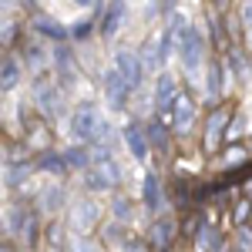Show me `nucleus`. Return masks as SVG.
<instances>
[{
  "label": "nucleus",
  "mask_w": 252,
  "mask_h": 252,
  "mask_svg": "<svg viewBox=\"0 0 252 252\" xmlns=\"http://www.w3.org/2000/svg\"><path fill=\"white\" fill-rule=\"evenodd\" d=\"M71 135L78 138V141H88V145H108L111 128L104 125L101 108H97L94 101H81L78 108H74V115H71Z\"/></svg>",
  "instance_id": "1"
},
{
  "label": "nucleus",
  "mask_w": 252,
  "mask_h": 252,
  "mask_svg": "<svg viewBox=\"0 0 252 252\" xmlns=\"http://www.w3.org/2000/svg\"><path fill=\"white\" fill-rule=\"evenodd\" d=\"M172 47L182 54V67H185L189 74H198V67H202V61H205V37H202V31H198V27H189Z\"/></svg>",
  "instance_id": "2"
},
{
  "label": "nucleus",
  "mask_w": 252,
  "mask_h": 252,
  "mask_svg": "<svg viewBox=\"0 0 252 252\" xmlns=\"http://www.w3.org/2000/svg\"><path fill=\"white\" fill-rule=\"evenodd\" d=\"M84 182L94 192H108V189H115L118 182H121V168H118L115 158L108 155V158H101V161H91L84 168Z\"/></svg>",
  "instance_id": "3"
},
{
  "label": "nucleus",
  "mask_w": 252,
  "mask_h": 252,
  "mask_svg": "<svg viewBox=\"0 0 252 252\" xmlns=\"http://www.w3.org/2000/svg\"><path fill=\"white\" fill-rule=\"evenodd\" d=\"M111 67L131 84V91H135L138 84H141V78H145V64H141V58H138L135 51H125V47L115 51V64H111Z\"/></svg>",
  "instance_id": "4"
},
{
  "label": "nucleus",
  "mask_w": 252,
  "mask_h": 252,
  "mask_svg": "<svg viewBox=\"0 0 252 252\" xmlns=\"http://www.w3.org/2000/svg\"><path fill=\"white\" fill-rule=\"evenodd\" d=\"M97 219H101V209H97L91 198H81L74 202V209H71V229L78 235H91L97 225Z\"/></svg>",
  "instance_id": "5"
},
{
  "label": "nucleus",
  "mask_w": 252,
  "mask_h": 252,
  "mask_svg": "<svg viewBox=\"0 0 252 252\" xmlns=\"http://www.w3.org/2000/svg\"><path fill=\"white\" fill-rule=\"evenodd\" d=\"M128 94H131V84L111 67V71L104 74V97H108V104H111L115 111H121V108L128 104Z\"/></svg>",
  "instance_id": "6"
},
{
  "label": "nucleus",
  "mask_w": 252,
  "mask_h": 252,
  "mask_svg": "<svg viewBox=\"0 0 252 252\" xmlns=\"http://www.w3.org/2000/svg\"><path fill=\"white\" fill-rule=\"evenodd\" d=\"M225 128H229V108H215L212 115H209V121H205V148L209 152H215L222 145Z\"/></svg>",
  "instance_id": "7"
},
{
  "label": "nucleus",
  "mask_w": 252,
  "mask_h": 252,
  "mask_svg": "<svg viewBox=\"0 0 252 252\" xmlns=\"http://www.w3.org/2000/svg\"><path fill=\"white\" fill-rule=\"evenodd\" d=\"M168 51H172V34H168V27L155 34V37L145 44V67H161L165 58H168Z\"/></svg>",
  "instance_id": "8"
},
{
  "label": "nucleus",
  "mask_w": 252,
  "mask_h": 252,
  "mask_svg": "<svg viewBox=\"0 0 252 252\" xmlns=\"http://www.w3.org/2000/svg\"><path fill=\"white\" fill-rule=\"evenodd\" d=\"M192 125H195V104L189 101V97H175V104H172V128L178 131V135H189L192 131Z\"/></svg>",
  "instance_id": "9"
},
{
  "label": "nucleus",
  "mask_w": 252,
  "mask_h": 252,
  "mask_svg": "<svg viewBox=\"0 0 252 252\" xmlns=\"http://www.w3.org/2000/svg\"><path fill=\"white\" fill-rule=\"evenodd\" d=\"M125 14H128V0H111L108 10H104V17H101V34L115 37L118 31H121V24H125Z\"/></svg>",
  "instance_id": "10"
},
{
  "label": "nucleus",
  "mask_w": 252,
  "mask_h": 252,
  "mask_svg": "<svg viewBox=\"0 0 252 252\" xmlns=\"http://www.w3.org/2000/svg\"><path fill=\"white\" fill-rule=\"evenodd\" d=\"M175 97H178V81L172 74H158L155 81V108L158 111H172Z\"/></svg>",
  "instance_id": "11"
},
{
  "label": "nucleus",
  "mask_w": 252,
  "mask_h": 252,
  "mask_svg": "<svg viewBox=\"0 0 252 252\" xmlns=\"http://www.w3.org/2000/svg\"><path fill=\"white\" fill-rule=\"evenodd\" d=\"M125 145H128V152L138 158V161H148V135H145V128L141 125H128L125 128Z\"/></svg>",
  "instance_id": "12"
},
{
  "label": "nucleus",
  "mask_w": 252,
  "mask_h": 252,
  "mask_svg": "<svg viewBox=\"0 0 252 252\" xmlns=\"http://www.w3.org/2000/svg\"><path fill=\"white\" fill-rule=\"evenodd\" d=\"M34 34H40V37H51V40H67V34H71V31H67V27H64V24H58V20L54 17H47V14H37V17H34Z\"/></svg>",
  "instance_id": "13"
},
{
  "label": "nucleus",
  "mask_w": 252,
  "mask_h": 252,
  "mask_svg": "<svg viewBox=\"0 0 252 252\" xmlns=\"http://www.w3.org/2000/svg\"><path fill=\"white\" fill-rule=\"evenodd\" d=\"M34 101L44 115H58L61 111V91L58 88H47V84H34Z\"/></svg>",
  "instance_id": "14"
},
{
  "label": "nucleus",
  "mask_w": 252,
  "mask_h": 252,
  "mask_svg": "<svg viewBox=\"0 0 252 252\" xmlns=\"http://www.w3.org/2000/svg\"><path fill=\"white\" fill-rule=\"evenodd\" d=\"M172 239H175V222H172V219H158L155 225L148 229V242H152L158 252L168 249V246H172Z\"/></svg>",
  "instance_id": "15"
},
{
  "label": "nucleus",
  "mask_w": 252,
  "mask_h": 252,
  "mask_svg": "<svg viewBox=\"0 0 252 252\" xmlns=\"http://www.w3.org/2000/svg\"><path fill=\"white\" fill-rule=\"evenodd\" d=\"M20 74H24V67H20L17 58L0 61V88H3V91H14V88L20 84Z\"/></svg>",
  "instance_id": "16"
},
{
  "label": "nucleus",
  "mask_w": 252,
  "mask_h": 252,
  "mask_svg": "<svg viewBox=\"0 0 252 252\" xmlns=\"http://www.w3.org/2000/svg\"><path fill=\"white\" fill-rule=\"evenodd\" d=\"M141 189H145V205H148L152 212H158V209H161V185H158V175L148 172L145 182H141Z\"/></svg>",
  "instance_id": "17"
},
{
  "label": "nucleus",
  "mask_w": 252,
  "mask_h": 252,
  "mask_svg": "<svg viewBox=\"0 0 252 252\" xmlns=\"http://www.w3.org/2000/svg\"><path fill=\"white\" fill-rule=\"evenodd\" d=\"M195 242H198V249H202V252H219V232L209 229V225L198 229V239H195Z\"/></svg>",
  "instance_id": "18"
},
{
  "label": "nucleus",
  "mask_w": 252,
  "mask_h": 252,
  "mask_svg": "<svg viewBox=\"0 0 252 252\" xmlns=\"http://www.w3.org/2000/svg\"><path fill=\"white\" fill-rule=\"evenodd\" d=\"M37 168H44V172H54V175H64L67 161H64V155H44V158L37 161Z\"/></svg>",
  "instance_id": "19"
},
{
  "label": "nucleus",
  "mask_w": 252,
  "mask_h": 252,
  "mask_svg": "<svg viewBox=\"0 0 252 252\" xmlns=\"http://www.w3.org/2000/svg\"><path fill=\"white\" fill-rule=\"evenodd\" d=\"M61 202H64V189H47V192H44V202H40V209H44V212H58Z\"/></svg>",
  "instance_id": "20"
},
{
  "label": "nucleus",
  "mask_w": 252,
  "mask_h": 252,
  "mask_svg": "<svg viewBox=\"0 0 252 252\" xmlns=\"http://www.w3.org/2000/svg\"><path fill=\"white\" fill-rule=\"evenodd\" d=\"M222 91V64H209V94L219 97Z\"/></svg>",
  "instance_id": "21"
},
{
  "label": "nucleus",
  "mask_w": 252,
  "mask_h": 252,
  "mask_svg": "<svg viewBox=\"0 0 252 252\" xmlns=\"http://www.w3.org/2000/svg\"><path fill=\"white\" fill-rule=\"evenodd\" d=\"M148 145H155V148H165V145H168L165 125H152V128H148Z\"/></svg>",
  "instance_id": "22"
},
{
  "label": "nucleus",
  "mask_w": 252,
  "mask_h": 252,
  "mask_svg": "<svg viewBox=\"0 0 252 252\" xmlns=\"http://www.w3.org/2000/svg\"><path fill=\"white\" fill-rule=\"evenodd\" d=\"M27 64L40 71V67H47V54H44V47H27Z\"/></svg>",
  "instance_id": "23"
},
{
  "label": "nucleus",
  "mask_w": 252,
  "mask_h": 252,
  "mask_svg": "<svg viewBox=\"0 0 252 252\" xmlns=\"http://www.w3.org/2000/svg\"><path fill=\"white\" fill-rule=\"evenodd\" d=\"M242 131H246V118H229V128H225V138L229 141H235V138H242Z\"/></svg>",
  "instance_id": "24"
},
{
  "label": "nucleus",
  "mask_w": 252,
  "mask_h": 252,
  "mask_svg": "<svg viewBox=\"0 0 252 252\" xmlns=\"http://www.w3.org/2000/svg\"><path fill=\"white\" fill-rule=\"evenodd\" d=\"M235 242H239V252H252V229H239V235H235Z\"/></svg>",
  "instance_id": "25"
},
{
  "label": "nucleus",
  "mask_w": 252,
  "mask_h": 252,
  "mask_svg": "<svg viewBox=\"0 0 252 252\" xmlns=\"http://www.w3.org/2000/svg\"><path fill=\"white\" fill-rule=\"evenodd\" d=\"M239 20H242V27H249V31H252V0H242V7H239Z\"/></svg>",
  "instance_id": "26"
},
{
  "label": "nucleus",
  "mask_w": 252,
  "mask_h": 252,
  "mask_svg": "<svg viewBox=\"0 0 252 252\" xmlns=\"http://www.w3.org/2000/svg\"><path fill=\"white\" fill-rule=\"evenodd\" d=\"M115 219H131V202L128 198H118L115 202Z\"/></svg>",
  "instance_id": "27"
},
{
  "label": "nucleus",
  "mask_w": 252,
  "mask_h": 252,
  "mask_svg": "<svg viewBox=\"0 0 252 252\" xmlns=\"http://www.w3.org/2000/svg\"><path fill=\"white\" fill-rule=\"evenodd\" d=\"M91 31H94V24H91V20H78V24H74V31H71V34H74V37H88V34H91Z\"/></svg>",
  "instance_id": "28"
},
{
  "label": "nucleus",
  "mask_w": 252,
  "mask_h": 252,
  "mask_svg": "<svg viewBox=\"0 0 252 252\" xmlns=\"http://www.w3.org/2000/svg\"><path fill=\"white\" fill-rule=\"evenodd\" d=\"M225 158H229V165H239V158H246V148H232Z\"/></svg>",
  "instance_id": "29"
},
{
  "label": "nucleus",
  "mask_w": 252,
  "mask_h": 252,
  "mask_svg": "<svg viewBox=\"0 0 252 252\" xmlns=\"http://www.w3.org/2000/svg\"><path fill=\"white\" fill-rule=\"evenodd\" d=\"M0 252H17V249H14L10 242H3V246H0Z\"/></svg>",
  "instance_id": "30"
},
{
  "label": "nucleus",
  "mask_w": 252,
  "mask_h": 252,
  "mask_svg": "<svg viewBox=\"0 0 252 252\" xmlns=\"http://www.w3.org/2000/svg\"><path fill=\"white\" fill-rule=\"evenodd\" d=\"M14 3H20V7H34V0H14Z\"/></svg>",
  "instance_id": "31"
},
{
  "label": "nucleus",
  "mask_w": 252,
  "mask_h": 252,
  "mask_svg": "<svg viewBox=\"0 0 252 252\" xmlns=\"http://www.w3.org/2000/svg\"><path fill=\"white\" fill-rule=\"evenodd\" d=\"M78 252H94V249H91V246H81V249Z\"/></svg>",
  "instance_id": "32"
},
{
  "label": "nucleus",
  "mask_w": 252,
  "mask_h": 252,
  "mask_svg": "<svg viewBox=\"0 0 252 252\" xmlns=\"http://www.w3.org/2000/svg\"><path fill=\"white\" fill-rule=\"evenodd\" d=\"M74 3H81V7H84V3H91V0H74Z\"/></svg>",
  "instance_id": "33"
},
{
  "label": "nucleus",
  "mask_w": 252,
  "mask_h": 252,
  "mask_svg": "<svg viewBox=\"0 0 252 252\" xmlns=\"http://www.w3.org/2000/svg\"><path fill=\"white\" fill-rule=\"evenodd\" d=\"M7 3H10V0H0V7H7Z\"/></svg>",
  "instance_id": "34"
},
{
  "label": "nucleus",
  "mask_w": 252,
  "mask_h": 252,
  "mask_svg": "<svg viewBox=\"0 0 252 252\" xmlns=\"http://www.w3.org/2000/svg\"><path fill=\"white\" fill-rule=\"evenodd\" d=\"M246 189H249V195H252V182H249V185H246Z\"/></svg>",
  "instance_id": "35"
},
{
  "label": "nucleus",
  "mask_w": 252,
  "mask_h": 252,
  "mask_svg": "<svg viewBox=\"0 0 252 252\" xmlns=\"http://www.w3.org/2000/svg\"><path fill=\"white\" fill-rule=\"evenodd\" d=\"M249 47H252V31H249Z\"/></svg>",
  "instance_id": "36"
},
{
  "label": "nucleus",
  "mask_w": 252,
  "mask_h": 252,
  "mask_svg": "<svg viewBox=\"0 0 252 252\" xmlns=\"http://www.w3.org/2000/svg\"><path fill=\"white\" fill-rule=\"evenodd\" d=\"M51 252H61V249H51Z\"/></svg>",
  "instance_id": "37"
},
{
  "label": "nucleus",
  "mask_w": 252,
  "mask_h": 252,
  "mask_svg": "<svg viewBox=\"0 0 252 252\" xmlns=\"http://www.w3.org/2000/svg\"><path fill=\"white\" fill-rule=\"evenodd\" d=\"M0 61H3V58H0Z\"/></svg>",
  "instance_id": "38"
}]
</instances>
